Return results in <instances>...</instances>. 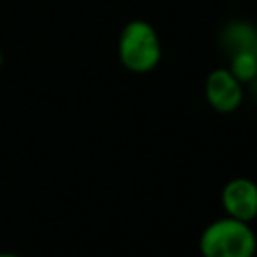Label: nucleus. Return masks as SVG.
Masks as SVG:
<instances>
[{
    "mask_svg": "<svg viewBox=\"0 0 257 257\" xmlns=\"http://www.w3.org/2000/svg\"><path fill=\"white\" fill-rule=\"evenodd\" d=\"M116 52L120 64L135 74L153 72L163 56V46L159 32L147 20L135 18L126 22L118 34Z\"/></svg>",
    "mask_w": 257,
    "mask_h": 257,
    "instance_id": "f257e3e1",
    "label": "nucleus"
},
{
    "mask_svg": "<svg viewBox=\"0 0 257 257\" xmlns=\"http://www.w3.org/2000/svg\"><path fill=\"white\" fill-rule=\"evenodd\" d=\"M199 251L203 257H255L257 235L251 223L221 217L203 229Z\"/></svg>",
    "mask_w": 257,
    "mask_h": 257,
    "instance_id": "f03ea898",
    "label": "nucleus"
},
{
    "mask_svg": "<svg viewBox=\"0 0 257 257\" xmlns=\"http://www.w3.org/2000/svg\"><path fill=\"white\" fill-rule=\"evenodd\" d=\"M243 84L231 74L229 68H213L205 78V98L217 112H233L243 102Z\"/></svg>",
    "mask_w": 257,
    "mask_h": 257,
    "instance_id": "7ed1b4c3",
    "label": "nucleus"
},
{
    "mask_svg": "<svg viewBox=\"0 0 257 257\" xmlns=\"http://www.w3.org/2000/svg\"><path fill=\"white\" fill-rule=\"evenodd\" d=\"M221 205L227 217L251 223L257 219V183L247 177H235L223 185Z\"/></svg>",
    "mask_w": 257,
    "mask_h": 257,
    "instance_id": "20e7f679",
    "label": "nucleus"
},
{
    "mask_svg": "<svg viewBox=\"0 0 257 257\" xmlns=\"http://www.w3.org/2000/svg\"><path fill=\"white\" fill-rule=\"evenodd\" d=\"M219 44L227 56L239 52L257 54V24L245 18H233L225 22L219 32Z\"/></svg>",
    "mask_w": 257,
    "mask_h": 257,
    "instance_id": "39448f33",
    "label": "nucleus"
},
{
    "mask_svg": "<svg viewBox=\"0 0 257 257\" xmlns=\"http://www.w3.org/2000/svg\"><path fill=\"white\" fill-rule=\"evenodd\" d=\"M231 74L241 82H255L257 80V54L251 52H239L229 56V66Z\"/></svg>",
    "mask_w": 257,
    "mask_h": 257,
    "instance_id": "423d86ee",
    "label": "nucleus"
},
{
    "mask_svg": "<svg viewBox=\"0 0 257 257\" xmlns=\"http://www.w3.org/2000/svg\"><path fill=\"white\" fill-rule=\"evenodd\" d=\"M0 257H22V255L12 253V251H0Z\"/></svg>",
    "mask_w": 257,
    "mask_h": 257,
    "instance_id": "0eeeda50",
    "label": "nucleus"
},
{
    "mask_svg": "<svg viewBox=\"0 0 257 257\" xmlns=\"http://www.w3.org/2000/svg\"><path fill=\"white\" fill-rule=\"evenodd\" d=\"M4 64V56H2V52H0V66Z\"/></svg>",
    "mask_w": 257,
    "mask_h": 257,
    "instance_id": "6e6552de",
    "label": "nucleus"
}]
</instances>
